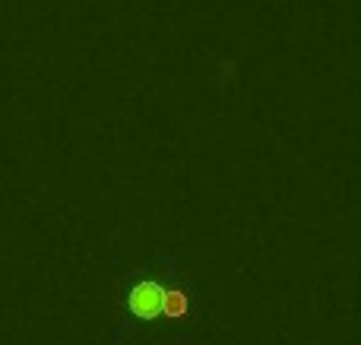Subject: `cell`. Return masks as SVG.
Masks as SVG:
<instances>
[{"instance_id": "6da1fadb", "label": "cell", "mask_w": 361, "mask_h": 345, "mask_svg": "<svg viewBox=\"0 0 361 345\" xmlns=\"http://www.w3.org/2000/svg\"><path fill=\"white\" fill-rule=\"evenodd\" d=\"M130 310L140 320H156V317H187L190 301L184 291L165 289L159 282H140L130 289Z\"/></svg>"}]
</instances>
